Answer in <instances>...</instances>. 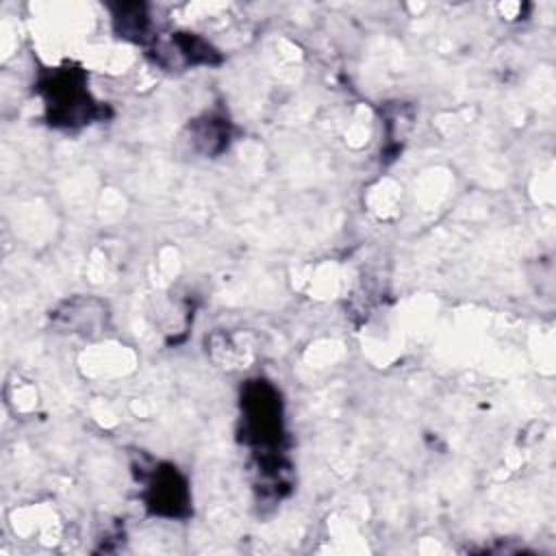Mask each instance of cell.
<instances>
[{
	"label": "cell",
	"instance_id": "obj_1",
	"mask_svg": "<svg viewBox=\"0 0 556 556\" xmlns=\"http://www.w3.org/2000/svg\"><path fill=\"white\" fill-rule=\"evenodd\" d=\"M245 439L258 447H274L280 441V397L265 380H254L243 391Z\"/></svg>",
	"mask_w": 556,
	"mask_h": 556
},
{
	"label": "cell",
	"instance_id": "obj_2",
	"mask_svg": "<svg viewBox=\"0 0 556 556\" xmlns=\"http://www.w3.org/2000/svg\"><path fill=\"white\" fill-rule=\"evenodd\" d=\"M43 91L54 124H85L96 115V104L89 100L83 74L76 70L56 72L43 85Z\"/></svg>",
	"mask_w": 556,
	"mask_h": 556
},
{
	"label": "cell",
	"instance_id": "obj_3",
	"mask_svg": "<svg viewBox=\"0 0 556 556\" xmlns=\"http://www.w3.org/2000/svg\"><path fill=\"white\" fill-rule=\"evenodd\" d=\"M148 506L156 515L165 517H180L187 513L189 504V493H187V482L185 478L176 471V467L165 465L154 471L150 486H148Z\"/></svg>",
	"mask_w": 556,
	"mask_h": 556
},
{
	"label": "cell",
	"instance_id": "obj_4",
	"mask_svg": "<svg viewBox=\"0 0 556 556\" xmlns=\"http://www.w3.org/2000/svg\"><path fill=\"white\" fill-rule=\"evenodd\" d=\"M115 24L124 37H135L137 41H143L148 33V17L141 4H122L119 13H115Z\"/></svg>",
	"mask_w": 556,
	"mask_h": 556
},
{
	"label": "cell",
	"instance_id": "obj_5",
	"mask_svg": "<svg viewBox=\"0 0 556 556\" xmlns=\"http://www.w3.org/2000/svg\"><path fill=\"white\" fill-rule=\"evenodd\" d=\"M198 141L204 143V152L213 154L219 152L226 143H228V128L224 124V119H208V126H200L198 130Z\"/></svg>",
	"mask_w": 556,
	"mask_h": 556
}]
</instances>
